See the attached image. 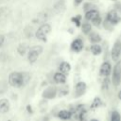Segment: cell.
<instances>
[{
	"label": "cell",
	"instance_id": "cell-17",
	"mask_svg": "<svg viewBox=\"0 0 121 121\" xmlns=\"http://www.w3.org/2000/svg\"><path fill=\"white\" fill-rule=\"evenodd\" d=\"M90 50H91L92 54L95 55V56H98L102 53V47L98 43H92V45L90 47Z\"/></svg>",
	"mask_w": 121,
	"mask_h": 121
},
{
	"label": "cell",
	"instance_id": "cell-7",
	"mask_svg": "<svg viewBox=\"0 0 121 121\" xmlns=\"http://www.w3.org/2000/svg\"><path fill=\"white\" fill-rule=\"evenodd\" d=\"M112 64L110 61L105 60L101 63V65L99 67V75L101 77H103V78L110 77V75L112 74Z\"/></svg>",
	"mask_w": 121,
	"mask_h": 121
},
{
	"label": "cell",
	"instance_id": "cell-5",
	"mask_svg": "<svg viewBox=\"0 0 121 121\" xmlns=\"http://www.w3.org/2000/svg\"><path fill=\"white\" fill-rule=\"evenodd\" d=\"M105 19L109 23H111L112 26H116L121 22V16H120L119 12L115 9L109 10L107 12V14H106V18Z\"/></svg>",
	"mask_w": 121,
	"mask_h": 121
},
{
	"label": "cell",
	"instance_id": "cell-15",
	"mask_svg": "<svg viewBox=\"0 0 121 121\" xmlns=\"http://www.w3.org/2000/svg\"><path fill=\"white\" fill-rule=\"evenodd\" d=\"M70 70H71V65L67 61H62L60 64V66H59V71L61 72L64 75H68L69 72H70Z\"/></svg>",
	"mask_w": 121,
	"mask_h": 121
},
{
	"label": "cell",
	"instance_id": "cell-33",
	"mask_svg": "<svg viewBox=\"0 0 121 121\" xmlns=\"http://www.w3.org/2000/svg\"><path fill=\"white\" fill-rule=\"evenodd\" d=\"M117 98L119 99V100H121V89L118 91V93H117Z\"/></svg>",
	"mask_w": 121,
	"mask_h": 121
},
{
	"label": "cell",
	"instance_id": "cell-31",
	"mask_svg": "<svg viewBox=\"0 0 121 121\" xmlns=\"http://www.w3.org/2000/svg\"><path fill=\"white\" fill-rule=\"evenodd\" d=\"M4 40H5V39H4V36H3V35H0V46L3 44Z\"/></svg>",
	"mask_w": 121,
	"mask_h": 121
},
{
	"label": "cell",
	"instance_id": "cell-14",
	"mask_svg": "<svg viewBox=\"0 0 121 121\" xmlns=\"http://www.w3.org/2000/svg\"><path fill=\"white\" fill-rule=\"evenodd\" d=\"M54 80L56 83H59V84H63L66 82V75L62 74L61 72H57L55 73L54 75Z\"/></svg>",
	"mask_w": 121,
	"mask_h": 121
},
{
	"label": "cell",
	"instance_id": "cell-1",
	"mask_svg": "<svg viewBox=\"0 0 121 121\" xmlns=\"http://www.w3.org/2000/svg\"><path fill=\"white\" fill-rule=\"evenodd\" d=\"M112 83L114 87H118L121 84V60H117L112 71Z\"/></svg>",
	"mask_w": 121,
	"mask_h": 121
},
{
	"label": "cell",
	"instance_id": "cell-4",
	"mask_svg": "<svg viewBox=\"0 0 121 121\" xmlns=\"http://www.w3.org/2000/svg\"><path fill=\"white\" fill-rule=\"evenodd\" d=\"M42 52H43V47L40 45H35V46L30 47L28 54H27V60L30 63H34L38 60V58Z\"/></svg>",
	"mask_w": 121,
	"mask_h": 121
},
{
	"label": "cell",
	"instance_id": "cell-11",
	"mask_svg": "<svg viewBox=\"0 0 121 121\" xmlns=\"http://www.w3.org/2000/svg\"><path fill=\"white\" fill-rule=\"evenodd\" d=\"M100 14H99V11L96 9H89V10H87V11H85V15H84V17H85V19L87 20V21H92V20H94L95 18H96L97 16H99Z\"/></svg>",
	"mask_w": 121,
	"mask_h": 121
},
{
	"label": "cell",
	"instance_id": "cell-3",
	"mask_svg": "<svg viewBox=\"0 0 121 121\" xmlns=\"http://www.w3.org/2000/svg\"><path fill=\"white\" fill-rule=\"evenodd\" d=\"M50 31H51V26H50V25L44 23V24H43L41 26H39V28L37 29L35 35H36L37 39H39V40H41V41H43V42L45 43V42L47 41L46 36H47V34H48Z\"/></svg>",
	"mask_w": 121,
	"mask_h": 121
},
{
	"label": "cell",
	"instance_id": "cell-36",
	"mask_svg": "<svg viewBox=\"0 0 121 121\" xmlns=\"http://www.w3.org/2000/svg\"><path fill=\"white\" fill-rule=\"evenodd\" d=\"M112 1H116V0H112Z\"/></svg>",
	"mask_w": 121,
	"mask_h": 121
},
{
	"label": "cell",
	"instance_id": "cell-29",
	"mask_svg": "<svg viewBox=\"0 0 121 121\" xmlns=\"http://www.w3.org/2000/svg\"><path fill=\"white\" fill-rule=\"evenodd\" d=\"M94 9V7H93V5H92L91 3H85V4H84L83 9H84L85 11H87V10H89V9Z\"/></svg>",
	"mask_w": 121,
	"mask_h": 121
},
{
	"label": "cell",
	"instance_id": "cell-34",
	"mask_svg": "<svg viewBox=\"0 0 121 121\" xmlns=\"http://www.w3.org/2000/svg\"><path fill=\"white\" fill-rule=\"evenodd\" d=\"M90 121H98V120H97V119H95V118H93V119H91Z\"/></svg>",
	"mask_w": 121,
	"mask_h": 121
},
{
	"label": "cell",
	"instance_id": "cell-18",
	"mask_svg": "<svg viewBox=\"0 0 121 121\" xmlns=\"http://www.w3.org/2000/svg\"><path fill=\"white\" fill-rule=\"evenodd\" d=\"M102 105H103V101H102V99H101L99 96H95V97L93 99V102H92L90 108H91L92 110H95V109H97V108L101 107Z\"/></svg>",
	"mask_w": 121,
	"mask_h": 121
},
{
	"label": "cell",
	"instance_id": "cell-37",
	"mask_svg": "<svg viewBox=\"0 0 121 121\" xmlns=\"http://www.w3.org/2000/svg\"><path fill=\"white\" fill-rule=\"evenodd\" d=\"M0 1H1V0H0Z\"/></svg>",
	"mask_w": 121,
	"mask_h": 121
},
{
	"label": "cell",
	"instance_id": "cell-10",
	"mask_svg": "<svg viewBox=\"0 0 121 121\" xmlns=\"http://www.w3.org/2000/svg\"><path fill=\"white\" fill-rule=\"evenodd\" d=\"M57 92H58V90L55 86H49L43 92V97L46 98V99H52L56 96Z\"/></svg>",
	"mask_w": 121,
	"mask_h": 121
},
{
	"label": "cell",
	"instance_id": "cell-35",
	"mask_svg": "<svg viewBox=\"0 0 121 121\" xmlns=\"http://www.w3.org/2000/svg\"><path fill=\"white\" fill-rule=\"evenodd\" d=\"M8 121H11V120H8Z\"/></svg>",
	"mask_w": 121,
	"mask_h": 121
},
{
	"label": "cell",
	"instance_id": "cell-6",
	"mask_svg": "<svg viewBox=\"0 0 121 121\" xmlns=\"http://www.w3.org/2000/svg\"><path fill=\"white\" fill-rule=\"evenodd\" d=\"M120 55H121V41L116 40L113 43L112 49H111V58L113 61L116 62L117 60H119Z\"/></svg>",
	"mask_w": 121,
	"mask_h": 121
},
{
	"label": "cell",
	"instance_id": "cell-13",
	"mask_svg": "<svg viewBox=\"0 0 121 121\" xmlns=\"http://www.w3.org/2000/svg\"><path fill=\"white\" fill-rule=\"evenodd\" d=\"M9 111V102L6 98L0 99V113H6Z\"/></svg>",
	"mask_w": 121,
	"mask_h": 121
},
{
	"label": "cell",
	"instance_id": "cell-23",
	"mask_svg": "<svg viewBox=\"0 0 121 121\" xmlns=\"http://www.w3.org/2000/svg\"><path fill=\"white\" fill-rule=\"evenodd\" d=\"M71 21L76 25L77 27H79L81 26V15H76V16H73L71 18Z\"/></svg>",
	"mask_w": 121,
	"mask_h": 121
},
{
	"label": "cell",
	"instance_id": "cell-28",
	"mask_svg": "<svg viewBox=\"0 0 121 121\" xmlns=\"http://www.w3.org/2000/svg\"><path fill=\"white\" fill-rule=\"evenodd\" d=\"M68 94V89H67V86H64L62 87L60 90V95H65Z\"/></svg>",
	"mask_w": 121,
	"mask_h": 121
},
{
	"label": "cell",
	"instance_id": "cell-32",
	"mask_svg": "<svg viewBox=\"0 0 121 121\" xmlns=\"http://www.w3.org/2000/svg\"><path fill=\"white\" fill-rule=\"evenodd\" d=\"M83 2V0H75V5H77V6H78L80 3H82Z\"/></svg>",
	"mask_w": 121,
	"mask_h": 121
},
{
	"label": "cell",
	"instance_id": "cell-20",
	"mask_svg": "<svg viewBox=\"0 0 121 121\" xmlns=\"http://www.w3.org/2000/svg\"><path fill=\"white\" fill-rule=\"evenodd\" d=\"M110 121H121V114L117 110H113L111 112Z\"/></svg>",
	"mask_w": 121,
	"mask_h": 121
},
{
	"label": "cell",
	"instance_id": "cell-21",
	"mask_svg": "<svg viewBox=\"0 0 121 121\" xmlns=\"http://www.w3.org/2000/svg\"><path fill=\"white\" fill-rule=\"evenodd\" d=\"M80 27H81V31H82L85 35H88V34L92 31V25H91L90 23H88V22L83 23V24L80 26Z\"/></svg>",
	"mask_w": 121,
	"mask_h": 121
},
{
	"label": "cell",
	"instance_id": "cell-26",
	"mask_svg": "<svg viewBox=\"0 0 121 121\" xmlns=\"http://www.w3.org/2000/svg\"><path fill=\"white\" fill-rule=\"evenodd\" d=\"M8 90V82L5 80H0V94L6 93Z\"/></svg>",
	"mask_w": 121,
	"mask_h": 121
},
{
	"label": "cell",
	"instance_id": "cell-24",
	"mask_svg": "<svg viewBox=\"0 0 121 121\" xmlns=\"http://www.w3.org/2000/svg\"><path fill=\"white\" fill-rule=\"evenodd\" d=\"M26 49H28L27 44H26V43H21V44L18 46L17 51H18V53H19L21 56H23V55H25V53L26 52Z\"/></svg>",
	"mask_w": 121,
	"mask_h": 121
},
{
	"label": "cell",
	"instance_id": "cell-9",
	"mask_svg": "<svg viewBox=\"0 0 121 121\" xmlns=\"http://www.w3.org/2000/svg\"><path fill=\"white\" fill-rule=\"evenodd\" d=\"M70 47H71V50H72V51H74V52H76V53H78V52H80V51L83 49V47H84L83 41H82L80 38H77V39L73 40V42L71 43Z\"/></svg>",
	"mask_w": 121,
	"mask_h": 121
},
{
	"label": "cell",
	"instance_id": "cell-27",
	"mask_svg": "<svg viewBox=\"0 0 121 121\" xmlns=\"http://www.w3.org/2000/svg\"><path fill=\"white\" fill-rule=\"evenodd\" d=\"M91 22H92V24H93L95 26H97V27H98V26L102 24V18H101V16L99 15V16H97L96 18H95L94 20H92Z\"/></svg>",
	"mask_w": 121,
	"mask_h": 121
},
{
	"label": "cell",
	"instance_id": "cell-19",
	"mask_svg": "<svg viewBox=\"0 0 121 121\" xmlns=\"http://www.w3.org/2000/svg\"><path fill=\"white\" fill-rule=\"evenodd\" d=\"M87 117H88V112L84 108L81 109L77 115V119H78V121H87Z\"/></svg>",
	"mask_w": 121,
	"mask_h": 121
},
{
	"label": "cell",
	"instance_id": "cell-22",
	"mask_svg": "<svg viewBox=\"0 0 121 121\" xmlns=\"http://www.w3.org/2000/svg\"><path fill=\"white\" fill-rule=\"evenodd\" d=\"M110 84H111V79L109 77H105L102 79V83H101V90L105 91V90H109L110 88Z\"/></svg>",
	"mask_w": 121,
	"mask_h": 121
},
{
	"label": "cell",
	"instance_id": "cell-2",
	"mask_svg": "<svg viewBox=\"0 0 121 121\" xmlns=\"http://www.w3.org/2000/svg\"><path fill=\"white\" fill-rule=\"evenodd\" d=\"M9 83L16 88H20L24 86L23 83V73L22 72H12L9 76Z\"/></svg>",
	"mask_w": 121,
	"mask_h": 121
},
{
	"label": "cell",
	"instance_id": "cell-30",
	"mask_svg": "<svg viewBox=\"0 0 121 121\" xmlns=\"http://www.w3.org/2000/svg\"><path fill=\"white\" fill-rule=\"evenodd\" d=\"M26 110H27V112H28L29 113H32V112H33V111H32V107H31L30 105H27V106H26Z\"/></svg>",
	"mask_w": 121,
	"mask_h": 121
},
{
	"label": "cell",
	"instance_id": "cell-25",
	"mask_svg": "<svg viewBox=\"0 0 121 121\" xmlns=\"http://www.w3.org/2000/svg\"><path fill=\"white\" fill-rule=\"evenodd\" d=\"M102 25H103V27L106 29V30H109V31H112L113 30V26L111 23H109L106 19H104V21H102Z\"/></svg>",
	"mask_w": 121,
	"mask_h": 121
},
{
	"label": "cell",
	"instance_id": "cell-8",
	"mask_svg": "<svg viewBox=\"0 0 121 121\" xmlns=\"http://www.w3.org/2000/svg\"><path fill=\"white\" fill-rule=\"evenodd\" d=\"M86 90H87V85H86L85 82H83V81L78 82L75 86V95H76V97L82 96L85 94Z\"/></svg>",
	"mask_w": 121,
	"mask_h": 121
},
{
	"label": "cell",
	"instance_id": "cell-12",
	"mask_svg": "<svg viewBox=\"0 0 121 121\" xmlns=\"http://www.w3.org/2000/svg\"><path fill=\"white\" fill-rule=\"evenodd\" d=\"M88 39H89L90 43H98L102 41V37L97 32H95V31L94 32L91 31L88 34Z\"/></svg>",
	"mask_w": 121,
	"mask_h": 121
},
{
	"label": "cell",
	"instance_id": "cell-16",
	"mask_svg": "<svg viewBox=\"0 0 121 121\" xmlns=\"http://www.w3.org/2000/svg\"><path fill=\"white\" fill-rule=\"evenodd\" d=\"M58 117L61 120H68L72 117V112L69 110H61L58 112Z\"/></svg>",
	"mask_w": 121,
	"mask_h": 121
}]
</instances>
